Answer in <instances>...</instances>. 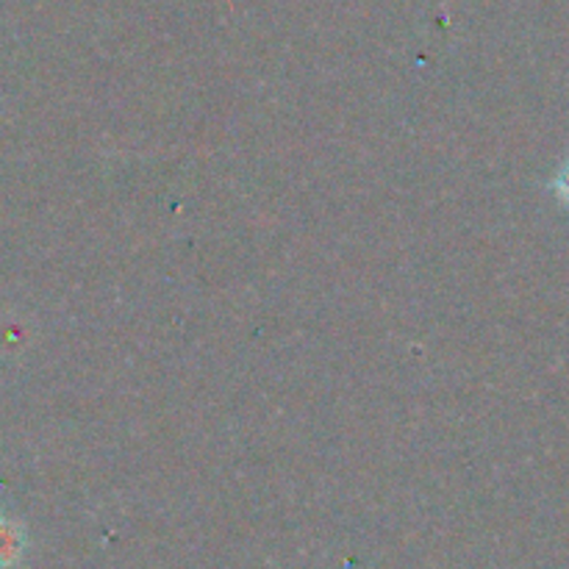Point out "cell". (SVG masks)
Wrapping results in <instances>:
<instances>
[{"mask_svg":"<svg viewBox=\"0 0 569 569\" xmlns=\"http://www.w3.org/2000/svg\"><path fill=\"white\" fill-rule=\"evenodd\" d=\"M556 189H559L561 198H565L567 203H569V164L559 172V181H556Z\"/></svg>","mask_w":569,"mask_h":569,"instance_id":"2","label":"cell"},{"mask_svg":"<svg viewBox=\"0 0 569 569\" xmlns=\"http://www.w3.org/2000/svg\"><path fill=\"white\" fill-rule=\"evenodd\" d=\"M22 553V531L14 522L0 520V565H11Z\"/></svg>","mask_w":569,"mask_h":569,"instance_id":"1","label":"cell"}]
</instances>
